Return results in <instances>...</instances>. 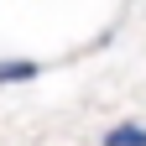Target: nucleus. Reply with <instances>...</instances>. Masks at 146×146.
<instances>
[{
	"label": "nucleus",
	"mask_w": 146,
	"mask_h": 146,
	"mask_svg": "<svg viewBox=\"0 0 146 146\" xmlns=\"http://www.w3.org/2000/svg\"><path fill=\"white\" fill-rule=\"evenodd\" d=\"M36 73H42V68H36L31 58H0V89H11V84H31Z\"/></svg>",
	"instance_id": "nucleus-1"
},
{
	"label": "nucleus",
	"mask_w": 146,
	"mask_h": 146,
	"mask_svg": "<svg viewBox=\"0 0 146 146\" xmlns=\"http://www.w3.org/2000/svg\"><path fill=\"white\" fill-rule=\"evenodd\" d=\"M99 146H146V125L125 120V125H115V131H104V136H99Z\"/></svg>",
	"instance_id": "nucleus-2"
}]
</instances>
